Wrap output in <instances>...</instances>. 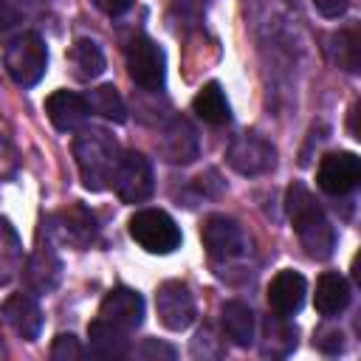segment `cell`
Masks as SVG:
<instances>
[{"label": "cell", "mask_w": 361, "mask_h": 361, "mask_svg": "<svg viewBox=\"0 0 361 361\" xmlns=\"http://www.w3.org/2000/svg\"><path fill=\"white\" fill-rule=\"evenodd\" d=\"M285 209L288 217L293 223V231L305 248L307 257L313 259H327L333 257L336 248V228L327 220V214L316 206L313 195L302 186V183H290L288 195H285Z\"/></svg>", "instance_id": "obj_1"}, {"label": "cell", "mask_w": 361, "mask_h": 361, "mask_svg": "<svg viewBox=\"0 0 361 361\" xmlns=\"http://www.w3.org/2000/svg\"><path fill=\"white\" fill-rule=\"evenodd\" d=\"M118 155H121L118 141L107 130H102V127H79L76 130L73 158H76V169H79L85 189L102 192L113 180Z\"/></svg>", "instance_id": "obj_2"}, {"label": "cell", "mask_w": 361, "mask_h": 361, "mask_svg": "<svg viewBox=\"0 0 361 361\" xmlns=\"http://www.w3.org/2000/svg\"><path fill=\"white\" fill-rule=\"evenodd\" d=\"M6 71L20 87H31L45 76L48 68V48L45 39L34 31H25L14 37L6 48Z\"/></svg>", "instance_id": "obj_3"}, {"label": "cell", "mask_w": 361, "mask_h": 361, "mask_svg": "<svg viewBox=\"0 0 361 361\" xmlns=\"http://www.w3.org/2000/svg\"><path fill=\"white\" fill-rule=\"evenodd\" d=\"M130 237L149 254H172L180 245L178 223L161 209H141L130 217Z\"/></svg>", "instance_id": "obj_4"}, {"label": "cell", "mask_w": 361, "mask_h": 361, "mask_svg": "<svg viewBox=\"0 0 361 361\" xmlns=\"http://www.w3.org/2000/svg\"><path fill=\"white\" fill-rule=\"evenodd\" d=\"M127 71L130 79L144 87V90H164V79H166V62H164V51L155 39L138 34L127 42Z\"/></svg>", "instance_id": "obj_5"}, {"label": "cell", "mask_w": 361, "mask_h": 361, "mask_svg": "<svg viewBox=\"0 0 361 361\" xmlns=\"http://www.w3.org/2000/svg\"><path fill=\"white\" fill-rule=\"evenodd\" d=\"M110 183H113L116 195H118L124 203H144V200L152 195V189H155L149 158H147L144 152H135V149L121 152Z\"/></svg>", "instance_id": "obj_6"}, {"label": "cell", "mask_w": 361, "mask_h": 361, "mask_svg": "<svg viewBox=\"0 0 361 361\" xmlns=\"http://www.w3.org/2000/svg\"><path fill=\"white\" fill-rule=\"evenodd\" d=\"M226 161H228V166L234 172L251 178V175H262V172L274 169L276 149L259 133H240V135L231 138V144L226 149Z\"/></svg>", "instance_id": "obj_7"}, {"label": "cell", "mask_w": 361, "mask_h": 361, "mask_svg": "<svg viewBox=\"0 0 361 361\" xmlns=\"http://www.w3.org/2000/svg\"><path fill=\"white\" fill-rule=\"evenodd\" d=\"M155 310L166 330H186L195 322V296L186 282L169 279L155 290Z\"/></svg>", "instance_id": "obj_8"}, {"label": "cell", "mask_w": 361, "mask_h": 361, "mask_svg": "<svg viewBox=\"0 0 361 361\" xmlns=\"http://www.w3.org/2000/svg\"><path fill=\"white\" fill-rule=\"evenodd\" d=\"M200 240L203 248L209 251L212 259H237L245 251V234L234 217L226 214H212L200 226Z\"/></svg>", "instance_id": "obj_9"}, {"label": "cell", "mask_w": 361, "mask_h": 361, "mask_svg": "<svg viewBox=\"0 0 361 361\" xmlns=\"http://www.w3.org/2000/svg\"><path fill=\"white\" fill-rule=\"evenodd\" d=\"M361 180V161L355 152H327L319 161L316 183L327 195H350Z\"/></svg>", "instance_id": "obj_10"}, {"label": "cell", "mask_w": 361, "mask_h": 361, "mask_svg": "<svg viewBox=\"0 0 361 361\" xmlns=\"http://www.w3.org/2000/svg\"><path fill=\"white\" fill-rule=\"evenodd\" d=\"M96 319H102V322H107L124 333H133L144 322V299L133 288H113L104 293Z\"/></svg>", "instance_id": "obj_11"}, {"label": "cell", "mask_w": 361, "mask_h": 361, "mask_svg": "<svg viewBox=\"0 0 361 361\" xmlns=\"http://www.w3.org/2000/svg\"><path fill=\"white\" fill-rule=\"evenodd\" d=\"M305 293H307V282L299 271H279L271 285H268V305L274 313L279 316H293L299 313V307L305 305Z\"/></svg>", "instance_id": "obj_12"}, {"label": "cell", "mask_w": 361, "mask_h": 361, "mask_svg": "<svg viewBox=\"0 0 361 361\" xmlns=\"http://www.w3.org/2000/svg\"><path fill=\"white\" fill-rule=\"evenodd\" d=\"M45 113L51 118V124L59 130V133H76L90 107H87V99L79 96V93H71V90H54L48 99H45Z\"/></svg>", "instance_id": "obj_13"}, {"label": "cell", "mask_w": 361, "mask_h": 361, "mask_svg": "<svg viewBox=\"0 0 361 361\" xmlns=\"http://www.w3.org/2000/svg\"><path fill=\"white\" fill-rule=\"evenodd\" d=\"M23 276H25V285L31 293H51L62 276V262H59L56 251L48 243L37 245V251L28 257V262L23 268Z\"/></svg>", "instance_id": "obj_14"}, {"label": "cell", "mask_w": 361, "mask_h": 361, "mask_svg": "<svg viewBox=\"0 0 361 361\" xmlns=\"http://www.w3.org/2000/svg\"><path fill=\"white\" fill-rule=\"evenodd\" d=\"M51 231H56L59 240L73 248H87L96 237V220L85 206H68L54 214Z\"/></svg>", "instance_id": "obj_15"}, {"label": "cell", "mask_w": 361, "mask_h": 361, "mask_svg": "<svg viewBox=\"0 0 361 361\" xmlns=\"http://www.w3.org/2000/svg\"><path fill=\"white\" fill-rule=\"evenodd\" d=\"M3 316L8 327L25 341H34L42 330V310L31 293H11L3 302Z\"/></svg>", "instance_id": "obj_16"}, {"label": "cell", "mask_w": 361, "mask_h": 361, "mask_svg": "<svg viewBox=\"0 0 361 361\" xmlns=\"http://www.w3.org/2000/svg\"><path fill=\"white\" fill-rule=\"evenodd\" d=\"M197 130L189 124V118L183 116H175L166 130H164V138H161V155L169 161V164H189L197 158Z\"/></svg>", "instance_id": "obj_17"}, {"label": "cell", "mask_w": 361, "mask_h": 361, "mask_svg": "<svg viewBox=\"0 0 361 361\" xmlns=\"http://www.w3.org/2000/svg\"><path fill=\"white\" fill-rule=\"evenodd\" d=\"M353 293H350V282L338 274V271H324L316 282V293H313V305L322 316H338L347 310Z\"/></svg>", "instance_id": "obj_18"}, {"label": "cell", "mask_w": 361, "mask_h": 361, "mask_svg": "<svg viewBox=\"0 0 361 361\" xmlns=\"http://www.w3.org/2000/svg\"><path fill=\"white\" fill-rule=\"evenodd\" d=\"M87 350L96 358H124L130 353V333L102 319H93L87 324Z\"/></svg>", "instance_id": "obj_19"}, {"label": "cell", "mask_w": 361, "mask_h": 361, "mask_svg": "<svg viewBox=\"0 0 361 361\" xmlns=\"http://www.w3.org/2000/svg\"><path fill=\"white\" fill-rule=\"evenodd\" d=\"M220 322H223V333L237 344V347H251L257 338V316L245 302H226L220 310Z\"/></svg>", "instance_id": "obj_20"}, {"label": "cell", "mask_w": 361, "mask_h": 361, "mask_svg": "<svg viewBox=\"0 0 361 361\" xmlns=\"http://www.w3.org/2000/svg\"><path fill=\"white\" fill-rule=\"evenodd\" d=\"M192 110H195L197 118H203V121L212 124V127L228 124V118H231L226 93H223V87H220L217 82H209V85H203V87L195 93V99H192Z\"/></svg>", "instance_id": "obj_21"}, {"label": "cell", "mask_w": 361, "mask_h": 361, "mask_svg": "<svg viewBox=\"0 0 361 361\" xmlns=\"http://www.w3.org/2000/svg\"><path fill=\"white\" fill-rule=\"evenodd\" d=\"M23 271V243L14 226L0 217V288L8 285Z\"/></svg>", "instance_id": "obj_22"}, {"label": "cell", "mask_w": 361, "mask_h": 361, "mask_svg": "<svg viewBox=\"0 0 361 361\" xmlns=\"http://www.w3.org/2000/svg\"><path fill=\"white\" fill-rule=\"evenodd\" d=\"M296 347V327L288 322V316H268L265 319V341L262 353L265 355H288Z\"/></svg>", "instance_id": "obj_23"}, {"label": "cell", "mask_w": 361, "mask_h": 361, "mask_svg": "<svg viewBox=\"0 0 361 361\" xmlns=\"http://www.w3.org/2000/svg\"><path fill=\"white\" fill-rule=\"evenodd\" d=\"M85 99H87V107H90L93 113H99L102 118H107V121L121 124V121L127 118L124 99L118 96V90H116L113 85H99V87H93Z\"/></svg>", "instance_id": "obj_24"}, {"label": "cell", "mask_w": 361, "mask_h": 361, "mask_svg": "<svg viewBox=\"0 0 361 361\" xmlns=\"http://www.w3.org/2000/svg\"><path fill=\"white\" fill-rule=\"evenodd\" d=\"M330 51H333V59L338 62V68L350 71V73H358L361 68V39H358V31L355 28H341L338 34H333L330 39Z\"/></svg>", "instance_id": "obj_25"}, {"label": "cell", "mask_w": 361, "mask_h": 361, "mask_svg": "<svg viewBox=\"0 0 361 361\" xmlns=\"http://www.w3.org/2000/svg\"><path fill=\"white\" fill-rule=\"evenodd\" d=\"M71 62L79 79H96L104 71V54L93 39H76L71 48Z\"/></svg>", "instance_id": "obj_26"}, {"label": "cell", "mask_w": 361, "mask_h": 361, "mask_svg": "<svg viewBox=\"0 0 361 361\" xmlns=\"http://www.w3.org/2000/svg\"><path fill=\"white\" fill-rule=\"evenodd\" d=\"M20 23H23V14L8 0H0V45H8L14 37L23 34Z\"/></svg>", "instance_id": "obj_27"}, {"label": "cell", "mask_w": 361, "mask_h": 361, "mask_svg": "<svg viewBox=\"0 0 361 361\" xmlns=\"http://www.w3.org/2000/svg\"><path fill=\"white\" fill-rule=\"evenodd\" d=\"M85 355V347L79 344V338L73 333H59L51 344V358L54 361H73V358H82Z\"/></svg>", "instance_id": "obj_28"}, {"label": "cell", "mask_w": 361, "mask_h": 361, "mask_svg": "<svg viewBox=\"0 0 361 361\" xmlns=\"http://www.w3.org/2000/svg\"><path fill=\"white\" fill-rule=\"evenodd\" d=\"M135 355H138V358H147V361H152V358H166V361H172V358L178 355V350L169 347V344H164V341H158V338H144L141 347L135 350Z\"/></svg>", "instance_id": "obj_29"}, {"label": "cell", "mask_w": 361, "mask_h": 361, "mask_svg": "<svg viewBox=\"0 0 361 361\" xmlns=\"http://www.w3.org/2000/svg\"><path fill=\"white\" fill-rule=\"evenodd\" d=\"M341 333L338 330H322V333H316V338H313V344L316 347H322L324 353H338L341 350Z\"/></svg>", "instance_id": "obj_30"}, {"label": "cell", "mask_w": 361, "mask_h": 361, "mask_svg": "<svg viewBox=\"0 0 361 361\" xmlns=\"http://www.w3.org/2000/svg\"><path fill=\"white\" fill-rule=\"evenodd\" d=\"M313 6H316V11L322 14V17H341L344 11H347V6H350V0H313Z\"/></svg>", "instance_id": "obj_31"}, {"label": "cell", "mask_w": 361, "mask_h": 361, "mask_svg": "<svg viewBox=\"0 0 361 361\" xmlns=\"http://www.w3.org/2000/svg\"><path fill=\"white\" fill-rule=\"evenodd\" d=\"M104 14H110V17H118V14H124L130 6H133V0H93Z\"/></svg>", "instance_id": "obj_32"}]
</instances>
